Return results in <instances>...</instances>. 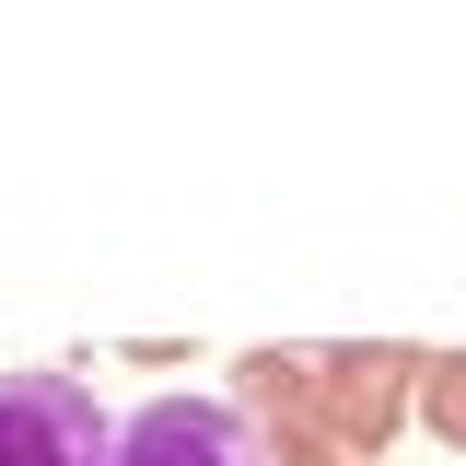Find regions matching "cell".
I'll return each instance as SVG.
<instances>
[{"label": "cell", "mask_w": 466, "mask_h": 466, "mask_svg": "<svg viewBox=\"0 0 466 466\" xmlns=\"http://www.w3.org/2000/svg\"><path fill=\"white\" fill-rule=\"evenodd\" d=\"M0 466H116V420L70 373H0Z\"/></svg>", "instance_id": "1"}, {"label": "cell", "mask_w": 466, "mask_h": 466, "mask_svg": "<svg viewBox=\"0 0 466 466\" xmlns=\"http://www.w3.org/2000/svg\"><path fill=\"white\" fill-rule=\"evenodd\" d=\"M116 466H257V431L210 397H152L140 420H116Z\"/></svg>", "instance_id": "2"}, {"label": "cell", "mask_w": 466, "mask_h": 466, "mask_svg": "<svg viewBox=\"0 0 466 466\" xmlns=\"http://www.w3.org/2000/svg\"><path fill=\"white\" fill-rule=\"evenodd\" d=\"M397 373H420V361H397V350H373V361L339 350V361H327V397H339L350 443H385V431H397Z\"/></svg>", "instance_id": "3"}, {"label": "cell", "mask_w": 466, "mask_h": 466, "mask_svg": "<svg viewBox=\"0 0 466 466\" xmlns=\"http://www.w3.org/2000/svg\"><path fill=\"white\" fill-rule=\"evenodd\" d=\"M420 420L443 443H466V361H420Z\"/></svg>", "instance_id": "4"}]
</instances>
